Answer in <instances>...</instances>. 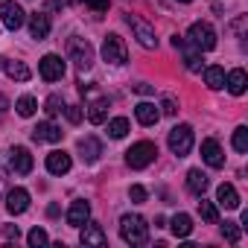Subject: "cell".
<instances>
[{"instance_id":"29","label":"cell","mask_w":248,"mask_h":248,"mask_svg":"<svg viewBox=\"0 0 248 248\" xmlns=\"http://www.w3.org/2000/svg\"><path fill=\"white\" fill-rule=\"evenodd\" d=\"M199 213H202V219L207 222V225H219V210H216V204L213 202H199Z\"/></svg>"},{"instance_id":"34","label":"cell","mask_w":248,"mask_h":248,"mask_svg":"<svg viewBox=\"0 0 248 248\" xmlns=\"http://www.w3.org/2000/svg\"><path fill=\"white\" fill-rule=\"evenodd\" d=\"M222 236H225L228 242H239V225H236V222H225V225H222Z\"/></svg>"},{"instance_id":"7","label":"cell","mask_w":248,"mask_h":248,"mask_svg":"<svg viewBox=\"0 0 248 248\" xmlns=\"http://www.w3.org/2000/svg\"><path fill=\"white\" fill-rule=\"evenodd\" d=\"M126 24L135 30V38L140 41V47H146V50H155L158 47V38H155V30L143 21V18H138V15H129L126 18Z\"/></svg>"},{"instance_id":"37","label":"cell","mask_w":248,"mask_h":248,"mask_svg":"<svg viewBox=\"0 0 248 248\" xmlns=\"http://www.w3.org/2000/svg\"><path fill=\"white\" fill-rule=\"evenodd\" d=\"M93 12H108V0H85Z\"/></svg>"},{"instance_id":"38","label":"cell","mask_w":248,"mask_h":248,"mask_svg":"<svg viewBox=\"0 0 248 248\" xmlns=\"http://www.w3.org/2000/svg\"><path fill=\"white\" fill-rule=\"evenodd\" d=\"M3 236H6V239H18V236H21L18 225H3Z\"/></svg>"},{"instance_id":"14","label":"cell","mask_w":248,"mask_h":248,"mask_svg":"<svg viewBox=\"0 0 248 248\" xmlns=\"http://www.w3.org/2000/svg\"><path fill=\"white\" fill-rule=\"evenodd\" d=\"M70 167H73V161H70V155L64 149H56V152L47 155V172L50 175H67Z\"/></svg>"},{"instance_id":"42","label":"cell","mask_w":248,"mask_h":248,"mask_svg":"<svg viewBox=\"0 0 248 248\" xmlns=\"http://www.w3.org/2000/svg\"><path fill=\"white\" fill-rule=\"evenodd\" d=\"M47 216H59V204H50L47 207Z\"/></svg>"},{"instance_id":"32","label":"cell","mask_w":248,"mask_h":248,"mask_svg":"<svg viewBox=\"0 0 248 248\" xmlns=\"http://www.w3.org/2000/svg\"><path fill=\"white\" fill-rule=\"evenodd\" d=\"M44 111H47L50 117H56V114H62V111H64V102H62V96H56V93H53V96H50V99L44 102Z\"/></svg>"},{"instance_id":"13","label":"cell","mask_w":248,"mask_h":248,"mask_svg":"<svg viewBox=\"0 0 248 248\" xmlns=\"http://www.w3.org/2000/svg\"><path fill=\"white\" fill-rule=\"evenodd\" d=\"M64 138V132L56 126V123H38V126L32 129V140H38V143H59Z\"/></svg>"},{"instance_id":"3","label":"cell","mask_w":248,"mask_h":248,"mask_svg":"<svg viewBox=\"0 0 248 248\" xmlns=\"http://www.w3.org/2000/svg\"><path fill=\"white\" fill-rule=\"evenodd\" d=\"M167 143H170V152H172V155H178V158L190 155V149H193V129L187 126V123H181V126H175V129L170 132Z\"/></svg>"},{"instance_id":"31","label":"cell","mask_w":248,"mask_h":248,"mask_svg":"<svg viewBox=\"0 0 248 248\" xmlns=\"http://www.w3.org/2000/svg\"><path fill=\"white\" fill-rule=\"evenodd\" d=\"M233 149L236 152H248V129L245 126L233 129Z\"/></svg>"},{"instance_id":"44","label":"cell","mask_w":248,"mask_h":248,"mask_svg":"<svg viewBox=\"0 0 248 248\" xmlns=\"http://www.w3.org/2000/svg\"><path fill=\"white\" fill-rule=\"evenodd\" d=\"M178 3H193V0H178Z\"/></svg>"},{"instance_id":"11","label":"cell","mask_w":248,"mask_h":248,"mask_svg":"<svg viewBox=\"0 0 248 248\" xmlns=\"http://www.w3.org/2000/svg\"><path fill=\"white\" fill-rule=\"evenodd\" d=\"M0 21H3V27H6V30H21V27H24V21H27V15H24V9H21L18 3L6 0V3L0 6Z\"/></svg>"},{"instance_id":"33","label":"cell","mask_w":248,"mask_h":248,"mask_svg":"<svg viewBox=\"0 0 248 248\" xmlns=\"http://www.w3.org/2000/svg\"><path fill=\"white\" fill-rule=\"evenodd\" d=\"M27 239H30V245H35V248H38V245H47V242H50V236H47V231H44V228H32Z\"/></svg>"},{"instance_id":"18","label":"cell","mask_w":248,"mask_h":248,"mask_svg":"<svg viewBox=\"0 0 248 248\" xmlns=\"http://www.w3.org/2000/svg\"><path fill=\"white\" fill-rule=\"evenodd\" d=\"M79 239H82V245H105V231L96 222H85Z\"/></svg>"},{"instance_id":"8","label":"cell","mask_w":248,"mask_h":248,"mask_svg":"<svg viewBox=\"0 0 248 248\" xmlns=\"http://www.w3.org/2000/svg\"><path fill=\"white\" fill-rule=\"evenodd\" d=\"M38 73H41L44 82H59V79L64 76V62H62V56L47 53V56L38 62Z\"/></svg>"},{"instance_id":"16","label":"cell","mask_w":248,"mask_h":248,"mask_svg":"<svg viewBox=\"0 0 248 248\" xmlns=\"http://www.w3.org/2000/svg\"><path fill=\"white\" fill-rule=\"evenodd\" d=\"M88 219H91V204H88L85 199H76V202L70 204V210H67V225L82 228Z\"/></svg>"},{"instance_id":"20","label":"cell","mask_w":248,"mask_h":248,"mask_svg":"<svg viewBox=\"0 0 248 248\" xmlns=\"http://www.w3.org/2000/svg\"><path fill=\"white\" fill-rule=\"evenodd\" d=\"M88 120L93 123V126H99V123L108 120V96H96V99L88 105Z\"/></svg>"},{"instance_id":"22","label":"cell","mask_w":248,"mask_h":248,"mask_svg":"<svg viewBox=\"0 0 248 248\" xmlns=\"http://www.w3.org/2000/svg\"><path fill=\"white\" fill-rule=\"evenodd\" d=\"M225 85H228V91H231L233 96H242V93H245V88H248V76H245V70H242V67L231 70V73H228V79H225Z\"/></svg>"},{"instance_id":"43","label":"cell","mask_w":248,"mask_h":248,"mask_svg":"<svg viewBox=\"0 0 248 248\" xmlns=\"http://www.w3.org/2000/svg\"><path fill=\"white\" fill-rule=\"evenodd\" d=\"M64 3H79V0H64Z\"/></svg>"},{"instance_id":"35","label":"cell","mask_w":248,"mask_h":248,"mask_svg":"<svg viewBox=\"0 0 248 248\" xmlns=\"http://www.w3.org/2000/svg\"><path fill=\"white\" fill-rule=\"evenodd\" d=\"M64 114H67V120L73 123H82V105H64Z\"/></svg>"},{"instance_id":"2","label":"cell","mask_w":248,"mask_h":248,"mask_svg":"<svg viewBox=\"0 0 248 248\" xmlns=\"http://www.w3.org/2000/svg\"><path fill=\"white\" fill-rule=\"evenodd\" d=\"M155 158H158V146H155L152 140H140V143H135V146L126 152V164H129L132 170H146Z\"/></svg>"},{"instance_id":"6","label":"cell","mask_w":248,"mask_h":248,"mask_svg":"<svg viewBox=\"0 0 248 248\" xmlns=\"http://www.w3.org/2000/svg\"><path fill=\"white\" fill-rule=\"evenodd\" d=\"M67 50H70V59L76 62L79 70H88L93 64V47L85 41V38H70L67 41Z\"/></svg>"},{"instance_id":"26","label":"cell","mask_w":248,"mask_h":248,"mask_svg":"<svg viewBox=\"0 0 248 248\" xmlns=\"http://www.w3.org/2000/svg\"><path fill=\"white\" fill-rule=\"evenodd\" d=\"M170 228H172V233H175L178 239H184V236L193 233V219H190L187 213H175L172 222H170Z\"/></svg>"},{"instance_id":"23","label":"cell","mask_w":248,"mask_h":248,"mask_svg":"<svg viewBox=\"0 0 248 248\" xmlns=\"http://www.w3.org/2000/svg\"><path fill=\"white\" fill-rule=\"evenodd\" d=\"M79 152H82V161L85 164H93L99 155H102V143L96 138H82L79 140Z\"/></svg>"},{"instance_id":"41","label":"cell","mask_w":248,"mask_h":248,"mask_svg":"<svg viewBox=\"0 0 248 248\" xmlns=\"http://www.w3.org/2000/svg\"><path fill=\"white\" fill-rule=\"evenodd\" d=\"M6 108H9V99H6V96H3V93H0V114H3V111H6Z\"/></svg>"},{"instance_id":"4","label":"cell","mask_w":248,"mask_h":248,"mask_svg":"<svg viewBox=\"0 0 248 248\" xmlns=\"http://www.w3.org/2000/svg\"><path fill=\"white\" fill-rule=\"evenodd\" d=\"M187 38H190V44H196L202 53H207V50L216 47V32H213V27L204 24V21H196V24L190 27V32H187Z\"/></svg>"},{"instance_id":"27","label":"cell","mask_w":248,"mask_h":248,"mask_svg":"<svg viewBox=\"0 0 248 248\" xmlns=\"http://www.w3.org/2000/svg\"><path fill=\"white\" fill-rule=\"evenodd\" d=\"M204 82H207V88H210V91L225 88V67H219V64L204 67Z\"/></svg>"},{"instance_id":"12","label":"cell","mask_w":248,"mask_h":248,"mask_svg":"<svg viewBox=\"0 0 248 248\" xmlns=\"http://www.w3.org/2000/svg\"><path fill=\"white\" fill-rule=\"evenodd\" d=\"M202 158H204V164L213 167V170H222V167H225V152H222V146H219L213 138L202 140Z\"/></svg>"},{"instance_id":"19","label":"cell","mask_w":248,"mask_h":248,"mask_svg":"<svg viewBox=\"0 0 248 248\" xmlns=\"http://www.w3.org/2000/svg\"><path fill=\"white\" fill-rule=\"evenodd\" d=\"M216 202H219L222 207H228V210H236V207H239V193H236V187H233V184H219Z\"/></svg>"},{"instance_id":"36","label":"cell","mask_w":248,"mask_h":248,"mask_svg":"<svg viewBox=\"0 0 248 248\" xmlns=\"http://www.w3.org/2000/svg\"><path fill=\"white\" fill-rule=\"evenodd\" d=\"M129 199H132V202H138V204H140V202H146V187L135 184V187L129 190Z\"/></svg>"},{"instance_id":"24","label":"cell","mask_w":248,"mask_h":248,"mask_svg":"<svg viewBox=\"0 0 248 248\" xmlns=\"http://www.w3.org/2000/svg\"><path fill=\"white\" fill-rule=\"evenodd\" d=\"M0 67H3L6 73H9V79H15V82H27L32 73H30V67L24 64V62H9V59H0Z\"/></svg>"},{"instance_id":"28","label":"cell","mask_w":248,"mask_h":248,"mask_svg":"<svg viewBox=\"0 0 248 248\" xmlns=\"http://www.w3.org/2000/svg\"><path fill=\"white\" fill-rule=\"evenodd\" d=\"M108 135H111L114 140L126 138V135H129V120H126V117H114V120L108 123Z\"/></svg>"},{"instance_id":"39","label":"cell","mask_w":248,"mask_h":248,"mask_svg":"<svg viewBox=\"0 0 248 248\" xmlns=\"http://www.w3.org/2000/svg\"><path fill=\"white\" fill-rule=\"evenodd\" d=\"M161 108H164V114H170V117H172V114L178 111V108H175V99H170V96H167V99L161 102Z\"/></svg>"},{"instance_id":"1","label":"cell","mask_w":248,"mask_h":248,"mask_svg":"<svg viewBox=\"0 0 248 248\" xmlns=\"http://www.w3.org/2000/svg\"><path fill=\"white\" fill-rule=\"evenodd\" d=\"M120 236L126 239L129 245H143V242L149 239V225H146V219L138 216V213H126V216L120 219Z\"/></svg>"},{"instance_id":"17","label":"cell","mask_w":248,"mask_h":248,"mask_svg":"<svg viewBox=\"0 0 248 248\" xmlns=\"http://www.w3.org/2000/svg\"><path fill=\"white\" fill-rule=\"evenodd\" d=\"M135 117H138L140 126H155V123L161 120V111H158L155 102H138L135 105Z\"/></svg>"},{"instance_id":"15","label":"cell","mask_w":248,"mask_h":248,"mask_svg":"<svg viewBox=\"0 0 248 248\" xmlns=\"http://www.w3.org/2000/svg\"><path fill=\"white\" fill-rule=\"evenodd\" d=\"M27 207H30V193H27L24 187L9 190V196H6V210H9L12 216H21Z\"/></svg>"},{"instance_id":"10","label":"cell","mask_w":248,"mask_h":248,"mask_svg":"<svg viewBox=\"0 0 248 248\" xmlns=\"http://www.w3.org/2000/svg\"><path fill=\"white\" fill-rule=\"evenodd\" d=\"M9 167H12L18 175H30L32 167H35V161H32V155H30L27 146H12V149H9Z\"/></svg>"},{"instance_id":"30","label":"cell","mask_w":248,"mask_h":248,"mask_svg":"<svg viewBox=\"0 0 248 248\" xmlns=\"http://www.w3.org/2000/svg\"><path fill=\"white\" fill-rule=\"evenodd\" d=\"M15 108H18L21 117H32L35 108H38V102H35V96H21V99L15 102Z\"/></svg>"},{"instance_id":"9","label":"cell","mask_w":248,"mask_h":248,"mask_svg":"<svg viewBox=\"0 0 248 248\" xmlns=\"http://www.w3.org/2000/svg\"><path fill=\"white\" fill-rule=\"evenodd\" d=\"M172 47L175 50H181V56H184V67L187 70H202V50L196 47V44H190V41H184V38H172Z\"/></svg>"},{"instance_id":"40","label":"cell","mask_w":248,"mask_h":248,"mask_svg":"<svg viewBox=\"0 0 248 248\" xmlns=\"http://www.w3.org/2000/svg\"><path fill=\"white\" fill-rule=\"evenodd\" d=\"M135 91H138V93H152V85H146V82H140V85H135Z\"/></svg>"},{"instance_id":"25","label":"cell","mask_w":248,"mask_h":248,"mask_svg":"<svg viewBox=\"0 0 248 248\" xmlns=\"http://www.w3.org/2000/svg\"><path fill=\"white\" fill-rule=\"evenodd\" d=\"M207 187H210V181H207V175H204L202 170H190V172H187V190H190V193L204 196Z\"/></svg>"},{"instance_id":"5","label":"cell","mask_w":248,"mask_h":248,"mask_svg":"<svg viewBox=\"0 0 248 248\" xmlns=\"http://www.w3.org/2000/svg\"><path fill=\"white\" fill-rule=\"evenodd\" d=\"M102 59L108 62V64H126V59H129V53H126V44H123V38L120 35H108L105 41H102Z\"/></svg>"},{"instance_id":"21","label":"cell","mask_w":248,"mask_h":248,"mask_svg":"<svg viewBox=\"0 0 248 248\" xmlns=\"http://www.w3.org/2000/svg\"><path fill=\"white\" fill-rule=\"evenodd\" d=\"M30 32H32V38L44 41V38L50 35V18H47L44 12H35V15H30Z\"/></svg>"}]
</instances>
